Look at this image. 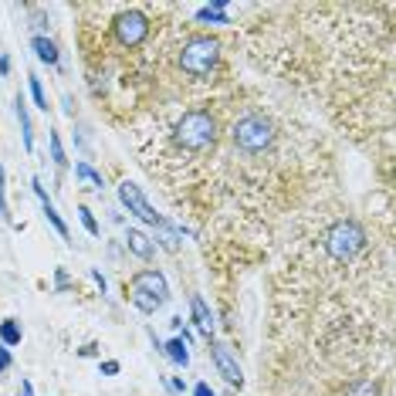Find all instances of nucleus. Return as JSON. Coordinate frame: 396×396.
Masks as SVG:
<instances>
[{
  "label": "nucleus",
  "mask_w": 396,
  "mask_h": 396,
  "mask_svg": "<svg viewBox=\"0 0 396 396\" xmlns=\"http://www.w3.org/2000/svg\"><path fill=\"white\" fill-rule=\"evenodd\" d=\"M217 132H220V125H217V116L210 109H190V112H183V119L176 122L173 139L187 153H207V149H213Z\"/></svg>",
  "instance_id": "f257e3e1"
},
{
  "label": "nucleus",
  "mask_w": 396,
  "mask_h": 396,
  "mask_svg": "<svg viewBox=\"0 0 396 396\" xmlns=\"http://www.w3.org/2000/svg\"><path fill=\"white\" fill-rule=\"evenodd\" d=\"M125 302L136 305L143 315H156L159 309L169 302V284L156 268H143L125 281Z\"/></svg>",
  "instance_id": "f03ea898"
},
{
  "label": "nucleus",
  "mask_w": 396,
  "mask_h": 396,
  "mask_svg": "<svg viewBox=\"0 0 396 396\" xmlns=\"http://www.w3.org/2000/svg\"><path fill=\"white\" fill-rule=\"evenodd\" d=\"M217 61H220V41L213 34H194L180 48V68L190 79H210Z\"/></svg>",
  "instance_id": "7ed1b4c3"
},
{
  "label": "nucleus",
  "mask_w": 396,
  "mask_h": 396,
  "mask_svg": "<svg viewBox=\"0 0 396 396\" xmlns=\"http://www.w3.org/2000/svg\"><path fill=\"white\" fill-rule=\"evenodd\" d=\"M231 139H234V146H238L240 153H251V156H254V153H264V149L275 146V125H271V119L251 112V116H244V119L234 122Z\"/></svg>",
  "instance_id": "20e7f679"
},
{
  "label": "nucleus",
  "mask_w": 396,
  "mask_h": 396,
  "mask_svg": "<svg viewBox=\"0 0 396 396\" xmlns=\"http://www.w3.org/2000/svg\"><path fill=\"white\" fill-rule=\"evenodd\" d=\"M149 31H153V21H149L139 7H125V10H119V14L112 17V38H116V44L125 48V51L143 48L146 38H149Z\"/></svg>",
  "instance_id": "39448f33"
},
{
  "label": "nucleus",
  "mask_w": 396,
  "mask_h": 396,
  "mask_svg": "<svg viewBox=\"0 0 396 396\" xmlns=\"http://www.w3.org/2000/svg\"><path fill=\"white\" fill-rule=\"evenodd\" d=\"M362 247H366V231L359 227L356 220H335L325 231V251L335 261H353Z\"/></svg>",
  "instance_id": "423d86ee"
},
{
  "label": "nucleus",
  "mask_w": 396,
  "mask_h": 396,
  "mask_svg": "<svg viewBox=\"0 0 396 396\" xmlns=\"http://www.w3.org/2000/svg\"><path fill=\"white\" fill-rule=\"evenodd\" d=\"M119 200H122V207H125L129 213H136L143 224H149V227H169V224L159 217L156 210L149 207V200L143 197V190H139L136 183H129V180H125V183H119Z\"/></svg>",
  "instance_id": "0eeeda50"
},
{
  "label": "nucleus",
  "mask_w": 396,
  "mask_h": 396,
  "mask_svg": "<svg viewBox=\"0 0 396 396\" xmlns=\"http://www.w3.org/2000/svg\"><path fill=\"white\" fill-rule=\"evenodd\" d=\"M210 356H213V366H217V373L231 383V386H244V373H240L238 359L231 356V349L224 346V342H217V339H210Z\"/></svg>",
  "instance_id": "6e6552de"
},
{
  "label": "nucleus",
  "mask_w": 396,
  "mask_h": 396,
  "mask_svg": "<svg viewBox=\"0 0 396 396\" xmlns=\"http://www.w3.org/2000/svg\"><path fill=\"white\" fill-rule=\"evenodd\" d=\"M31 190H34V197L41 200V210H44V217H48V224H51V227H54V231H58L61 238L68 240V224L61 220V213H58V210H54V203L48 200V194H44V187H41V180H31Z\"/></svg>",
  "instance_id": "1a4fd4ad"
},
{
  "label": "nucleus",
  "mask_w": 396,
  "mask_h": 396,
  "mask_svg": "<svg viewBox=\"0 0 396 396\" xmlns=\"http://www.w3.org/2000/svg\"><path fill=\"white\" fill-rule=\"evenodd\" d=\"M125 244H129V251H132L136 258H143V261H149V258L156 254V244L146 238L143 231H132V227H129V231H125Z\"/></svg>",
  "instance_id": "9d476101"
},
{
  "label": "nucleus",
  "mask_w": 396,
  "mask_h": 396,
  "mask_svg": "<svg viewBox=\"0 0 396 396\" xmlns=\"http://www.w3.org/2000/svg\"><path fill=\"white\" fill-rule=\"evenodd\" d=\"M190 309H194V318H197L200 332H203L207 339H213V315H210V309H207V302H203L200 295H194V298H190Z\"/></svg>",
  "instance_id": "9b49d317"
},
{
  "label": "nucleus",
  "mask_w": 396,
  "mask_h": 396,
  "mask_svg": "<svg viewBox=\"0 0 396 396\" xmlns=\"http://www.w3.org/2000/svg\"><path fill=\"white\" fill-rule=\"evenodd\" d=\"M197 21L200 24H231V17H227V3H207V7H200Z\"/></svg>",
  "instance_id": "f8f14e48"
},
{
  "label": "nucleus",
  "mask_w": 396,
  "mask_h": 396,
  "mask_svg": "<svg viewBox=\"0 0 396 396\" xmlns=\"http://www.w3.org/2000/svg\"><path fill=\"white\" fill-rule=\"evenodd\" d=\"M17 119H21V132H24V149L31 153L34 149V122H31V116H28V105H24V95H17Z\"/></svg>",
  "instance_id": "ddd939ff"
},
{
  "label": "nucleus",
  "mask_w": 396,
  "mask_h": 396,
  "mask_svg": "<svg viewBox=\"0 0 396 396\" xmlns=\"http://www.w3.org/2000/svg\"><path fill=\"white\" fill-rule=\"evenodd\" d=\"M21 339H24V329H21V322L17 318H3L0 322V346H21Z\"/></svg>",
  "instance_id": "4468645a"
},
{
  "label": "nucleus",
  "mask_w": 396,
  "mask_h": 396,
  "mask_svg": "<svg viewBox=\"0 0 396 396\" xmlns=\"http://www.w3.org/2000/svg\"><path fill=\"white\" fill-rule=\"evenodd\" d=\"M163 353L169 356V362H173V366H190V349H187V339H180V335H176V339H169V342L163 346Z\"/></svg>",
  "instance_id": "2eb2a0df"
},
{
  "label": "nucleus",
  "mask_w": 396,
  "mask_h": 396,
  "mask_svg": "<svg viewBox=\"0 0 396 396\" xmlns=\"http://www.w3.org/2000/svg\"><path fill=\"white\" fill-rule=\"evenodd\" d=\"M31 48L38 51V58L44 61V65H58V44L51 38H44V34H34L31 38Z\"/></svg>",
  "instance_id": "dca6fc26"
},
{
  "label": "nucleus",
  "mask_w": 396,
  "mask_h": 396,
  "mask_svg": "<svg viewBox=\"0 0 396 396\" xmlns=\"http://www.w3.org/2000/svg\"><path fill=\"white\" fill-rule=\"evenodd\" d=\"M75 176H79V180H85V183H92L95 190H102V187H105L102 173H95V169H92L88 163H79V166H75Z\"/></svg>",
  "instance_id": "f3484780"
},
{
  "label": "nucleus",
  "mask_w": 396,
  "mask_h": 396,
  "mask_svg": "<svg viewBox=\"0 0 396 396\" xmlns=\"http://www.w3.org/2000/svg\"><path fill=\"white\" fill-rule=\"evenodd\" d=\"M28 85H31V98H34V105H38L41 112H48L51 105H48V95H44V85H41L38 75H28Z\"/></svg>",
  "instance_id": "a211bd4d"
},
{
  "label": "nucleus",
  "mask_w": 396,
  "mask_h": 396,
  "mask_svg": "<svg viewBox=\"0 0 396 396\" xmlns=\"http://www.w3.org/2000/svg\"><path fill=\"white\" fill-rule=\"evenodd\" d=\"M48 143H51V159H54V166H58V169H65V163H68V159H65L61 136H58V132H51V136H48Z\"/></svg>",
  "instance_id": "6ab92c4d"
},
{
  "label": "nucleus",
  "mask_w": 396,
  "mask_h": 396,
  "mask_svg": "<svg viewBox=\"0 0 396 396\" xmlns=\"http://www.w3.org/2000/svg\"><path fill=\"white\" fill-rule=\"evenodd\" d=\"M79 213H81V224H85V231H88L92 238H98V234H102V227H98V220H95V213H92L88 207H79Z\"/></svg>",
  "instance_id": "aec40b11"
},
{
  "label": "nucleus",
  "mask_w": 396,
  "mask_h": 396,
  "mask_svg": "<svg viewBox=\"0 0 396 396\" xmlns=\"http://www.w3.org/2000/svg\"><path fill=\"white\" fill-rule=\"evenodd\" d=\"M0 217L10 220V207H7V169L0 166Z\"/></svg>",
  "instance_id": "412c9836"
},
{
  "label": "nucleus",
  "mask_w": 396,
  "mask_h": 396,
  "mask_svg": "<svg viewBox=\"0 0 396 396\" xmlns=\"http://www.w3.org/2000/svg\"><path fill=\"white\" fill-rule=\"evenodd\" d=\"M10 366H14V356H10V349H7V346H0V376H3Z\"/></svg>",
  "instance_id": "4be33fe9"
},
{
  "label": "nucleus",
  "mask_w": 396,
  "mask_h": 396,
  "mask_svg": "<svg viewBox=\"0 0 396 396\" xmlns=\"http://www.w3.org/2000/svg\"><path fill=\"white\" fill-rule=\"evenodd\" d=\"M119 369H122V366L116 362V359H105V362H102V376H116Z\"/></svg>",
  "instance_id": "5701e85b"
},
{
  "label": "nucleus",
  "mask_w": 396,
  "mask_h": 396,
  "mask_svg": "<svg viewBox=\"0 0 396 396\" xmlns=\"http://www.w3.org/2000/svg\"><path fill=\"white\" fill-rule=\"evenodd\" d=\"M194 396H217V393L210 390V383H197V386H194Z\"/></svg>",
  "instance_id": "b1692460"
},
{
  "label": "nucleus",
  "mask_w": 396,
  "mask_h": 396,
  "mask_svg": "<svg viewBox=\"0 0 396 396\" xmlns=\"http://www.w3.org/2000/svg\"><path fill=\"white\" fill-rule=\"evenodd\" d=\"M17 396H34V386H31L28 379H21V390H17Z\"/></svg>",
  "instance_id": "393cba45"
},
{
  "label": "nucleus",
  "mask_w": 396,
  "mask_h": 396,
  "mask_svg": "<svg viewBox=\"0 0 396 396\" xmlns=\"http://www.w3.org/2000/svg\"><path fill=\"white\" fill-rule=\"evenodd\" d=\"M0 75H10V58L0 54Z\"/></svg>",
  "instance_id": "a878e982"
}]
</instances>
